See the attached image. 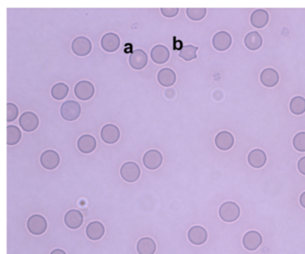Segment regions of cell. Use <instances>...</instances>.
I'll use <instances>...</instances> for the list:
<instances>
[{
  "instance_id": "d6a6232c",
  "label": "cell",
  "mask_w": 305,
  "mask_h": 254,
  "mask_svg": "<svg viewBox=\"0 0 305 254\" xmlns=\"http://www.w3.org/2000/svg\"><path fill=\"white\" fill-rule=\"evenodd\" d=\"M18 107L14 103H7L6 105V121L13 122L18 116Z\"/></svg>"
},
{
  "instance_id": "7a4b0ae2",
  "label": "cell",
  "mask_w": 305,
  "mask_h": 254,
  "mask_svg": "<svg viewBox=\"0 0 305 254\" xmlns=\"http://www.w3.org/2000/svg\"><path fill=\"white\" fill-rule=\"evenodd\" d=\"M82 108L78 102L74 101H67L62 104L60 108L61 116L65 121H74L78 119L81 115Z\"/></svg>"
},
{
  "instance_id": "ffe728a7",
  "label": "cell",
  "mask_w": 305,
  "mask_h": 254,
  "mask_svg": "<svg viewBox=\"0 0 305 254\" xmlns=\"http://www.w3.org/2000/svg\"><path fill=\"white\" fill-rule=\"evenodd\" d=\"M267 162V155L262 150L255 149L248 155V163L254 168H260L265 166Z\"/></svg>"
},
{
  "instance_id": "8d00e7d4",
  "label": "cell",
  "mask_w": 305,
  "mask_h": 254,
  "mask_svg": "<svg viewBox=\"0 0 305 254\" xmlns=\"http://www.w3.org/2000/svg\"><path fill=\"white\" fill-rule=\"evenodd\" d=\"M51 254H66L63 250L55 249L54 251H52V253Z\"/></svg>"
},
{
  "instance_id": "d590c367",
  "label": "cell",
  "mask_w": 305,
  "mask_h": 254,
  "mask_svg": "<svg viewBox=\"0 0 305 254\" xmlns=\"http://www.w3.org/2000/svg\"><path fill=\"white\" fill-rule=\"evenodd\" d=\"M300 204L303 208H305V192L303 193L300 196Z\"/></svg>"
},
{
  "instance_id": "7c38bea8",
  "label": "cell",
  "mask_w": 305,
  "mask_h": 254,
  "mask_svg": "<svg viewBox=\"0 0 305 254\" xmlns=\"http://www.w3.org/2000/svg\"><path fill=\"white\" fill-rule=\"evenodd\" d=\"M129 63L134 70L144 69L148 63V55L143 50H136L130 55Z\"/></svg>"
},
{
  "instance_id": "4316f807",
  "label": "cell",
  "mask_w": 305,
  "mask_h": 254,
  "mask_svg": "<svg viewBox=\"0 0 305 254\" xmlns=\"http://www.w3.org/2000/svg\"><path fill=\"white\" fill-rule=\"evenodd\" d=\"M22 138V133L17 126L8 125L6 127V144L9 146H13L18 144Z\"/></svg>"
},
{
  "instance_id": "d4e9b609",
  "label": "cell",
  "mask_w": 305,
  "mask_h": 254,
  "mask_svg": "<svg viewBox=\"0 0 305 254\" xmlns=\"http://www.w3.org/2000/svg\"><path fill=\"white\" fill-rule=\"evenodd\" d=\"M245 44L250 51H258L262 46V38L259 33L252 32L245 36Z\"/></svg>"
},
{
  "instance_id": "8992f818",
  "label": "cell",
  "mask_w": 305,
  "mask_h": 254,
  "mask_svg": "<svg viewBox=\"0 0 305 254\" xmlns=\"http://www.w3.org/2000/svg\"><path fill=\"white\" fill-rule=\"evenodd\" d=\"M95 88L93 83L88 81H81L74 87V94L81 101H89L93 97Z\"/></svg>"
},
{
  "instance_id": "30bf717a",
  "label": "cell",
  "mask_w": 305,
  "mask_h": 254,
  "mask_svg": "<svg viewBox=\"0 0 305 254\" xmlns=\"http://www.w3.org/2000/svg\"><path fill=\"white\" fill-rule=\"evenodd\" d=\"M59 163H60V157L58 153L55 151L49 150L42 153L41 156V164L48 170L55 169L58 166Z\"/></svg>"
},
{
  "instance_id": "d6986e66",
  "label": "cell",
  "mask_w": 305,
  "mask_h": 254,
  "mask_svg": "<svg viewBox=\"0 0 305 254\" xmlns=\"http://www.w3.org/2000/svg\"><path fill=\"white\" fill-rule=\"evenodd\" d=\"M260 82L264 86L272 88L279 82V74L273 68H266L260 74Z\"/></svg>"
},
{
  "instance_id": "277c9868",
  "label": "cell",
  "mask_w": 305,
  "mask_h": 254,
  "mask_svg": "<svg viewBox=\"0 0 305 254\" xmlns=\"http://www.w3.org/2000/svg\"><path fill=\"white\" fill-rule=\"evenodd\" d=\"M72 51L74 54L79 56L88 55L93 50V44L88 38L80 36L75 38L72 42Z\"/></svg>"
},
{
  "instance_id": "9a60e30c",
  "label": "cell",
  "mask_w": 305,
  "mask_h": 254,
  "mask_svg": "<svg viewBox=\"0 0 305 254\" xmlns=\"http://www.w3.org/2000/svg\"><path fill=\"white\" fill-rule=\"evenodd\" d=\"M208 234L206 229L200 226H195L192 228H190L188 232V239L190 242L195 245H203L204 243L207 241Z\"/></svg>"
},
{
  "instance_id": "52a82bcc",
  "label": "cell",
  "mask_w": 305,
  "mask_h": 254,
  "mask_svg": "<svg viewBox=\"0 0 305 254\" xmlns=\"http://www.w3.org/2000/svg\"><path fill=\"white\" fill-rule=\"evenodd\" d=\"M40 124L39 117L33 112H24L19 119V125L22 127V129L28 133L33 132L37 129Z\"/></svg>"
},
{
  "instance_id": "2e32d148",
  "label": "cell",
  "mask_w": 305,
  "mask_h": 254,
  "mask_svg": "<svg viewBox=\"0 0 305 254\" xmlns=\"http://www.w3.org/2000/svg\"><path fill=\"white\" fill-rule=\"evenodd\" d=\"M216 146L221 151H228L234 146L235 139L233 134L227 131H222L218 133L215 138Z\"/></svg>"
},
{
  "instance_id": "7402d4cb",
  "label": "cell",
  "mask_w": 305,
  "mask_h": 254,
  "mask_svg": "<svg viewBox=\"0 0 305 254\" xmlns=\"http://www.w3.org/2000/svg\"><path fill=\"white\" fill-rule=\"evenodd\" d=\"M176 81V73L170 68H163L157 74V82L164 87H171Z\"/></svg>"
},
{
  "instance_id": "4dcf8cb0",
  "label": "cell",
  "mask_w": 305,
  "mask_h": 254,
  "mask_svg": "<svg viewBox=\"0 0 305 254\" xmlns=\"http://www.w3.org/2000/svg\"><path fill=\"white\" fill-rule=\"evenodd\" d=\"M187 16L193 21H201L205 17L207 14L206 8H187Z\"/></svg>"
},
{
  "instance_id": "e575fe53",
  "label": "cell",
  "mask_w": 305,
  "mask_h": 254,
  "mask_svg": "<svg viewBox=\"0 0 305 254\" xmlns=\"http://www.w3.org/2000/svg\"><path fill=\"white\" fill-rule=\"evenodd\" d=\"M297 167H298V170L301 174L305 176V157L300 158V160L298 161V164H297Z\"/></svg>"
},
{
  "instance_id": "3957f363",
  "label": "cell",
  "mask_w": 305,
  "mask_h": 254,
  "mask_svg": "<svg viewBox=\"0 0 305 254\" xmlns=\"http://www.w3.org/2000/svg\"><path fill=\"white\" fill-rule=\"evenodd\" d=\"M122 178L128 183H134L138 180L141 176V169L134 162H126L120 169Z\"/></svg>"
},
{
  "instance_id": "5b68a950",
  "label": "cell",
  "mask_w": 305,
  "mask_h": 254,
  "mask_svg": "<svg viewBox=\"0 0 305 254\" xmlns=\"http://www.w3.org/2000/svg\"><path fill=\"white\" fill-rule=\"evenodd\" d=\"M46 219L45 217H42L41 215H33L28 219L27 227L28 230L31 232L34 236H41L43 233H45L47 230Z\"/></svg>"
},
{
  "instance_id": "4fadbf2b",
  "label": "cell",
  "mask_w": 305,
  "mask_h": 254,
  "mask_svg": "<svg viewBox=\"0 0 305 254\" xmlns=\"http://www.w3.org/2000/svg\"><path fill=\"white\" fill-rule=\"evenodd\" d=\"M102 48L108 53H113L120 47V38L116 33H109L105 34L102 39Z\"/></svg>"
},
{
  "instance_id": "ac0fdd59",
  "label": "cell",
  "mask_w": 305,
  "mask_h": 254,
  "mask_svg": "<svg viewBox=\"0 0 305 254\" xmlns=\"http://www.w3.org/2000/svg\"><path fill=\"white\" fill-rule=\"evenodd\" d=\"M96 146H97L96 139L90 134H84L83 136H81L77 143L79 151L84 154L93 152L96 149Z\"/></svg>"
},
{
  "instance_id": "8fae6325",
  "label": "cell",
  "mask_w": 305,
  "mask_h": 254,
  "mask_svg": "<svg viewBox=\"0 0 305 254\" xmlns=\"http://www.w3.org/2000/svg\"><path fill=\"white\" fill-rule=\"evenodd\" d=\"M213 47L218 51H226L232 44L231 35L227 32H218L212 39Z\"/></svg>"
},
{
  "instance_id": "5bb4252c",
  "label": "cell",
  "mask_w": 305,
  "mask_h": 254,
  "mask_svg": "<svg viewBox=\"0 0 305 254\" xmlns=\"http://www.w3.org/2000/svg\"><path fill=\"white\" fill-rule=\"evenodd\" d=\"M243 244L245 249L248 251H255L262 244V236L259 232H247L243 238Z\"/></svg>"
},
{
  "instance_id": "83f0119b",
  "label": "cell",
  "mask_w": 305,
  "mask_h": 254,
  "mask_svg": "<svg viewBox=\"0 0 305 254\" xmlns=\"http://www.w3.org/2000/svg\"><path fill=\"white\" fill-rule=\"evenodd\" d=\"M290 111L294 115L300 116L305 112V99L301 96L293 98L290 102Z\"/></svg>"
},
{
  "instance_id": "f546056e",
  "label": "cell",
  "mask_w": 305,
  "mask_h": 254,
  "mask_svg": "<svg viewBox=\"0 0 305 254\" xmlns=\"http://www.w3.org/2000/svg\"><path fill=\"white\" fill-rule=\"evenodd\" d=\"M198 51V47L193 45H186L183 47L182 50L179 51V56L185 61H192L197 58L196 52Z\"/></svg>"
},
{
  "instance_id": "836d02e7",
  "label": "cell",
  "mask_w": 305,
  "mask_h": 254,
  "mask_svg": "<svg viewBox=\"0 0 305 254\" xmlns=\"http://www.w3.org/2000/svg\"><path fill=\"white\" fill-rule=\"evenodd\" d=\"M161 14L166 18H173L179 13L178 8H161Z\"/></svg>"
},
{
  "instance_id": "1f68e13d",
  "label": "cell",
  "mask_w": 305,
  "mask_h": 254,
  "mask_svg": "<svg viewBox=\"0 0 305 254\" xmlns=\"http://www.w3.org/2000/svg\"><path fill=\"white\" fill-rule=\"evenodd\" d=\"M293 145L297 152H305V132L296 134L293 140Z\"/></svg>"
},
{
  "instance_id": "e0dca14e",
  "label": "cell",
  "mask_w": 305,
  "mask_h": 254,
  "mask_svg": "<svg viewBox=\"0 0 305 254\" xmlns=\"http://www.w3.org/2000/svg\"><path fill=\"white\" fill-rule=\"evenodd\" d=\"M151 56L154 63H156L157 65H162L166 63L169 59L170 52L166 46L157 45L152 50Z\"/></svg>"
},
{
  "instance_id": "cb8c5ba5",
  "label": "cell",
  "mask_w": 305,
  "mask_h": 254,
  "mask_svg": "<svg viewBox=\"0 0 305 254\" xmlns=\"http://www.w3.org/2000/svg\"><path fill=\"white\" fill-rule=\"evenodd\" d=\"M105 234V227L101 222L90 223L86 228V235L91 240L97 241L102 238Z\"/></svg>"
},
{
  "instance_id": "ba28073f",
  "label": "cell",
  "mask_w": 305,
  "mask_h": 254,
  "mask_svg": "<svg viewBox=\"0 0 305 254\" xmlns=\"http://www.w3.org/2000/svg\"><path fill=\"white\" fill-rule=\"evenodd\" d=\"M144 165L150 170H155L161 166L163 162V157L161 153L157 150H151L144 154Z\"/></svg>"
},
{
  "instance_id": "44dd1931",
  "label": "cell",
  "mask_w": 305,
  "mask_h": 254,
  "mask_svg": "<svg viewBox=\"0 0 305 254\" xmlns=\"http://www.w3.org/2000/svg\"><path fill=\"white\" fill-rule=\"evenodd\" d=\"M65 223L66 227L71 229H77L83 225V214L76 209L69 210L65 214Z\"/></svg>"
},
{
  "instance_id": "484cf974",
  "label": "cell",
  "mask_w": 305,
  "mask_h": 254,
  "mask_svg": "<svg viewBox=\"0 0 305 254\" xmlns=\"http://www.w3.org/2000/svg\"><path fill=\"white\" fill-rule=\"evenodd\" d=\"M137 252L139 254H154L156 252V244L150 237L142 238L137 244Z\"/></svg>"
},
{
  "instance_id": "6da1fadb",
  "label": "cell",
  "mask_w": 305,
  "mask_h": 254,
  "mask_svg": "<svg viewBox=\"0 0 305 254\" xmlns=\"http://www.w3.org/2000/svg\"><path fill=\"white\" fill-rule=\"evenodd\" d=\"M218 214L223 221L231 223L240 217V207L233 202H227L220 206Z\"/></svg>"
},
{
  "instance_id": "603a6c76",
  "label": "cell",
  "mask_w": 305,
  "mask_h": 254,
  "mask_svg": "<svg viewBox=\"0 0 305 254\" xmlns=\"http://www.w3.org/2000/svg\"><path fill=\"white\" fill-rule=\"evenodd\" d=\"M269 15L266 10H255L251 15V23L255 28L261 29L264 28L268 23Z\"/></svg>"
},
{
  "instance_id": "9c48e42d",
  "label": "cell",
  "mask_w": 305,
  "mask_h": 254,
  "mask_svg": "<svg viewBox=\"0 0 305 254\" xmlns=\"http://www.w3.org/2000/svg\"><path fill=\"white\" fill-rule=\"evenodd\" d=\"M101 136L102 141L106 144H116L120 138V131L116 125L107 124L102 127Z\"/></svg>"
},
{
  "instance_id": "f1b7e54d",
  "label": "cell",
  "mask_w": 305,
  "mask_h": 254,
  "mask_svg": "<svg viewBox=\"0 0 305 254\" xmlns=\"http://www.w3.org/2000/svg\"><path fill=\"white\" fill-rule=\"evenodd\" d=\"M68 93H69V87L65 83H56L51 89V96L56 101L64 100L67 96Z\"/></svg>"
}]
</instances>
